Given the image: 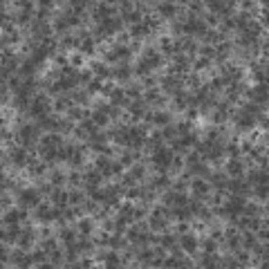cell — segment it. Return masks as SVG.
<instances>
[{
	"label": "cell",
	"instance_id": "cell-32",
	"mask_svg": "<svg viewBox=\"0 0 269 269\" xmlns=\"http://www.w3.org/2000/svg\"><path fill=\"white\" fill-rule=\"evenodd\" d=\"M159 245L166 247V249L170 252V249L177 245V235L173 234V231H164V234H162V242H159Z\"/></svg>",
	"mask_w": 269,
	"mask_h": 269
},
{
	"label": "cell",
	"instance_id": "cell-29",
	"mask_svg": "<svg viewBox=\"0 0 269 269\" xmlns=\"http://www.w3.org/2000/svg\"><path fill=\"white\" fill-rule=\"evenodd\" d=\"M101 90H103V79H94L92 83H88L85 85V92L90 94V97H101Z\"/></svg>",
	"mask_w": 269,
	"mask_h": 269
},
{
	"label": "cell",
	"instance_id": "cell-41",
	"mask_svg": "<svg viewBox=\"0 0 269 269\" xmlns=\"http://www.w3.org/2000/svg\"><path fill=\"white\" fill-rule=\"evenodd\" d=\"M152 253H155L157 258H162V260H164V258L168 256V249H166V247H162V245H155V247H152Z\"/></svg>",
	"mask_w": 269,
	"mask_h": 269
},
{
	"label": "cell",
	"instance_id": "cell-27",
	"mask_svg": "<svg viewBox=\"0 0 269 269\" xmlns=\"http://www.w3.org/2000/svg\"><path fill=\"white\" fill-rule=\"evenodd\" d=\"M88 200V193L83 188H70V206H79Z\"/></svg>",
	"mask_w": 269,
	"mask_h": 269
},
{
	"label": "cell",
	"instance_id": "cell-25",
	"mask_svg": "<svg viewBox=\"0 0 269 269\" xmlns=\"http://www.w3.org/2000/svg\"><path fill=\"white\" fill-rule=\"evenodd\" d=\"M186 2V12L193 14V16H202L204 14V0H184Z\"/></svg>",
	"mask_w": 269,
	"mask_h": 269
},
{
	"label": "cell",
	"instance_id": "cell-33",
	"mask_svg": "<svg viewBox=\"0 0 269 269\" xmlns=\"http://www.w3.org/2000/svg\"><path fill=\"white\" fill-rule=\"evenodd\" d=\"M117 159L123 164V168H126V170H128L130 166L134 164V159H133V152H130V148H121V152H119V157H117Z\"/></svg>",
	"mask_w": 269,
	"mask_h": 269
},
{
	"label": "cell",
	"instance_id": "cell-31",
	"mask_svg": "<svg viewBox=\"0 0 269 269\" xmlns=\"http://www.w3.org/2000/svg\"><path fill=\"white\" fill-rule=\"evenodd\" d=\"M198 162H202V155H200L195 148H188V151L184 152V164H186V168L188 166H195Z\"/></svg>",
	"mask_w": 269,
	"mask_h": 269
},
{
	"label": "cell",
	"instance_id": "cell-24",
	"mask_svg": "<svg viewBox=\"0 0 269 269\" xmlns=\"http://www.w3.org/2000/svg\"><path fill=\"white\" fill-rule=\"evenodd\" d=\"M88 56L85 54H81L79 50H74V52H70V65L74 67V70H83L85 65H88Z\"/></svg>",
	"mask_w": 269,
	"mask_h": 269
},
{
	"label": "cell",
	"instance_id": "cell-2",
	"mask_svg": "<svg viewBox=\"0 0 269 269\" xmlns=\"http://www.w3.org/2000/svg\"><path fill=\"white\" fill-rule=\"evenodd\" d=\"M177 245H180L182 249H184V253H188V256H195V253L200 252L198 249V234H193V231L177 235Z\"/></svg>",
	"mask_w": 269,
	"mask_h": 269
},
{
	"label": "cell",
	"instance_id": "cell-35",
	"mask_svg": "<svg viewBox=\"0 0 269 269\" xmlns=\"http://www.w3.org/2000/svg\"><path fill=\"white\" fill-rule=\"evenodd\" d=\"M162 137H164L166 144H170L173 139H177L180 134H177V130H175V123H168V126H164V128H162Z\"/></svg>",
	"mask_w": 269,
	"mask_h": 269
},
{
	"label": "cell",
	"instance_id": "cell-16",
	"mask_svg": "<svg viewBox=\"0 0 269 269\" xmlns=\"http://www.w3.org/2000/svg\"><path fill=\"white\" fill-rule=\"evenodd\" d=\"M85 180H83L81 168H67V188H83Z\"/></svg>",
	"mask_w": 269,
	"mask_h": 269
},
{
	"label": "cell",
	"instance_id": "cell-36",
	"mask_svg": "<svg viewBox=\"0 0 269 269\" xmlns=\"http://www.w3.org/2000/svg\"><path fill=\"white\" fill-rule=\"evenodd\" d=\"M238 148H240V155L245 157V155H249V152H252L253 141H249L247 137H240V139H238Z\"/></svg>",
	"mask_w": 269,
	"mask_h": 269
},
{
	"label": "cell",
	"instance_id": "cell-1",
	"mask_svg": "<svg viewBox=\"0 0 269 269\" xmlns=\"http://www.w3.org/2000/svg\"><path fill=\"white\" fill-rule=\"evenodd\" d=\"M155 14H157L166 25L173 23L177 16V2H170V0H164V2H155Z\"/></svg>",
	"mask_w": 269,
	"mask_h": 269
},
{
	"label": "cell",
	"instance_id": "cell-9",
	"mask_svg": "<svg viewBox=\"0 0 269 269\" xmlns=\"http://www.w3.org/2000/svg\"><path fill=\"white\" fill-rule=\"evenodd\" d=\"M88 67L94 72L97 79H103V81H105V79H110V74H112V67H110V65H105L101 59H90Z\"/></svg>",
	"mask_w": 269,
	"mask_h": 269
},
{
	"label": "cell",
	"instance_id": "cell-22",
	"mask_svg": "<svg viewBox=\"0 0 269 269\" xmlns=\"http://www.w3.org/2000/svg\"><path fill=\"white\" fill-rule=\"evenodd\" d=\"M175 130H177V134H188V133H193L195 128H198V126H195V123H191L188 121V119H184L180 115V117H175Z\"/></svg>",
	"mask_w": 269,
	"mask_h": 269
},
{
	"label": "cell",
	"instance_id": "cell-4",
	"mask_svg": "<svg viewBox=\"0 0 269 269\" xmlns=\"http://www.w3.org/2000/svg\"><path fill=\"white\" fill-rule=\"evenodd\" d=\"M52 186H67V168L65 166H54L45 177Z\"/></svg>",
	"mask_w": 269,
	"mask_h": 269
},
{
	"label": "cell",
	"instance_id": "cell-38",
	"mask_svg": "<svg viewBox=\"0 0 269 269\" xmlns=\"http://www.w3.org/2000/svg\"><path fill=\"white\" fill-rule=\"evenodd\" d=\"M81 206H83V211H85L88 216H92V213H94L97 209H99L101 204H99V202H94V200H90V198H88V200H85V202H83Z\"/></svg>",
	"mask_w": 269,
	"mask_h": 269
},
{
	"label": "cell",
	"instance_id": "cell-6",
	"mask_svg": "<svg viewBox=\"0 0 269 269\" xmlns=\"http://www.w3.org/2000/svg\"><path fill=\"white\" fill-rule=\"evenodd\" d=\"M76 229H79V234L81 235H94L97 234V229H99V222H97L92 216H83V218L76 220Z\"/></svg>",
	"mask_w": 269,
	"mask_h": 269
},
{
	"label": "cell",
	"instance_id": "cell-21",
	"mask_svg": "<svg viewBox=\"0 0 269 269\" xmlns=\"http://www.w3.org/2000/svg\"><path fill=\"white\" fill-rule=\"evenodd\" d=\"M90 162H92V166L97 170H101V173H103V170H108L110 168V164H112V157H108V155H103V152H99V155H92V159H90Z\"/></svg>",
	"mask_w": 269,
	"mask_h": 269
},
{
	"label": "cell",
	"instance_id": "cell-39",
	"mask_svg": "<svg viewBox=\"0 0 269 269\" xmlns=\"http://www.w3.org/2000/svg\"><path fill=\"white\" fill-rule=\"evenodd\" d=\"M63 218H65V220H67V222H70V224H76V220H79V218H76V211H74V206H65V211H63Z\"/></svg>",
	"mask_w": 269,
	"mask_h": 269
},
{
	"label": "cell",
	"instance_id": "cell-12",
	"mask_svg": "<svg viewBox=\"0 0 269 269\" xmlns=\"http://www.w3.org/2000/svg\"><path fill=\"white\" fill-rule=\"evenodd\" d=\"M173 121H175V115L168 108H155V128H164Z\"/></svg>",
	"mask_w": 269,
	"mask_h": 269
},
{
	"label": "cell",
	"instance_id": "cell-5",
	"mask_svg": "<svg viewBox=\"0 0 269 269\" xmlns=\"http://www.w3.org/2000/svg\"><path fill=\"white\" fill-rule=\"evenodd\" d=\"M242 213H245V216H249V218H253V216L269 218L267 204H260V202H258V200H253V198H249V200L245 202V209H242Z\"/></svg>",
	"mask_w": 269,
	"mask_h": 269
},
{
	"label": "cell",
	"instance_id": "cell-18",
	"mask_svg": "<svg viewBox=\"0 0 269 269\" xmlns=\"http://www.w3.org/2000/svg\"><path fill=\"white\" fill-rule=\"evenodd\" d=\"M249 198L258 200L260 204H267V200H269V184H253L252 186V195Z\"/></svg>",
	"mask_w": 269,
	"mask_h": 269
},
{
	"label": "cell",
	"instance_id": "cell-40",
	"mask_svg": "<svg viewBox=\"0 0 269 269\" xmlns=\"http://www.w3.org/2000/svg\"><path fill=\"white\" fill-rule=\"evenodd\" d=\"M256 240L258 242H269V227H260L256 231Z\"/></svg>",
	"mask_w": 269,
	"mask_h": 269
},
{
	"label": "cell",
	"instance_id": "cell-15",
	"mask_svg": "<svg viewBox=\"0 0 269 269\" xmlns=\"http://www.w3.org/2000/svg\"><path fill=\"white\" fill-rule=\"evenodd\" d=\"M123 88H126V99H130V101L144 99V88H141L139 81H130V83H126Z\"/></svg>",
	"mask_w": 269,
	"mask_h": 269
},
{
	"label": "cell",
	"instance_id": "cell-20",
	"mask_svg": "<svg viewBox=\"0 0 269 269\" xmlns=\"http://www.w3.org/2000/svg\"><path fill=\"white\" fill-rule=\"evenodd\" d=\"M141 198H144V184H134V186L126 188V193H123V200H130V202H141Z\"/></svg>",
	"mask_w": 269,
	"mask_h": 269
},
{
	"label": "cell",
	"instance_id": "cell-14",
	"mask_svg": "<svg viewBox=\"0 0 269 269\" xmlns=\"http://www.w3.org/2000/svg\"><path fill=\"white\" fill-rule=\"evenodd\" d=\"M16 222H20V209H18V204L2 211V216H0V224L2 227H9V224H16Z\"/></svg>",
	"mask_w": 269,
	"mask_h": 269
},
{
	"label": "cell",
	"instance_id": "cell-19",
	"mask_svg": "<svg viewBox=\"0 0 269 269\" xmlns=\"http://www.w3.org/2000/svg\"><path fill=\"white\" fill-rule=\"evenodd\" d=\"M18 74L23 76V79H32V76H38V67H36V63L32 59H23Z\"/></svg>",
	"mask_w": 269,
	"mask_h": 269
},
{
	"label": "cell",
	"instance_id": "cell-17",
	"mask_svg": "<svg viewBox=\"0 0 269 269\" xmlns=\"http://www.w3.org/2000/svg\"><path fill=\"white\" fill-rule=\"evenodd\" d=\"M79 52L85 54L88 59H97V56H99V50H97V41H94L92 36H90V38H85V41H81V45H79Z\"/></svg>",
	"mask_w": 269,
	"mask_h": 269
},
{
	"label": "cell",
	"instance_id": "cell-7",
	"mask_svg": "<svg viewBox=\"0 0 269 269\" xmlns=\"http://www.w3.org/2000/svg\"><path fill=\"white\" fill-rule=\"evenodd\" d=\"M56 235H59L61 245H72V242H76V238H79V229H76V224H65V227L56 229Z\"/></svg>",
	"mask_w": 269,
	"mask_h": 269
},
{
	"label": "cell",
	"instance_id": "cell-30",
	"mask_svg": "<svg viewBox=\"0 0 269 269\" xmlns=\"http://www.w3.org/2000/svg\"><path fill=\"white\" fill-rule=\"evenodd\" d=\"M198 56L213 61V59L218 56V52H216V47H213V45H204V43H200V47H198Z\"/></svg>",
	"mask_w": 269,
	"mask_h": 269
},
{
	"label": "cell",
	"instance_id": "cell-37",
	"mask_svg": "<svg viewBox=\"0 0 269 269\" xmlns=\"http://www.w3.org/2000/svg\"><path fill=\"white\" fill-rule=\"evenodd\" d=\"M162 269H180V260H177L173 253H168V256L164 258V267Z\"/></svg>",
	"mask_w": 269,
	"mask_h": 269
},
{
	"label": "cell",
	"instance_id": "cell-10",
	"mask_svg": "<svg viewBox=\"0 0 269 269\" xmlns=\"http://www.w3.org/2000/svg\"><path fill=\"white\" fill-rule=\"evenodd\" d=\"M101 267L119 269V267H121V252H117V249H110V247H105V249H103V265H101Z\"/></svg>",
	"mask_w": 269,
	"mask_h": 269
},
{
	"label": "cell",
	"instance_id": "cell-13",
	"mask_svg": "<svg viewBox=\"0 0 269 269\" xmlns=\"http://www.w3.org/2000/svg\"><path fill=\"white\" fill-rule=\"evenodd\" d=\"M70 97H72V101H74V105H81V108H92V97L85 92V88L72 90Z\"/></svg>",
	"mask_w": 269,
	"mask_h": 269
},
{
	"label": "cell",
	"instance_id": "cell-11",
	"mask_svg": "<svg viewBox=\"0 0 269 269\" xmlns=\"http://www.w3.org/2000/svg\"><path fill=\"white\" fill-rule=\"evenodd\" d=\"M198 249L202 253H218L220 252V242H216L213 238H209V235H198Z\"/></svg>",
	"mask_w": 269,
	"mask_h": 269
},
{
	"label": "cell",
	"instance_id": "cell-26",
	"mask_svg": "<svg viewBox=\"0 0 269 269\" xmlns=\"http://www.w3.org/2000/svg\"><path fill=\"white\" fill-rule=\"evenodd\" d=\"M38 245H41L47 253H52L54 249L63 247V245H61V240H59V235H50V238H45V240H38Z\"/></svg>",
	"mask_w": 269,
	"mask_h": 269
},
{
	"label": "cell",
	"instance_id": "cell-28",
	"mask_svg": "<svg viewBox=\"0 0 269 269\" xmlns=\"http://www.w3.org/2000/svg\"><path fill=\"white\" fill-rule=\"evenodd\" d=\"M76 79H79V85H81V88H85V85H88V83H92L94 79H97V76H94V72L90 70L88 65H85L83 70H79V74H76Z\"/></svg>",
	"mask_w": 269,
	"mask_h": 269
},
{
	"label": "cell",
	"instance_id": "cell-8",
	"mask_svg": "<svg viewBox=\"0 0 269 269\" xmlns=\"http://www.w3.org/2000/svg\"><path fill=\"white\" fill-rule=\"evenodd\" d=\"M128 170L133 173V177L139 182V184H146L148 177H151V166H148V162H134Z\"/></svg>",
	"mask_w": 269,
	"mask_h": 269
},
{
	"label": "cell",
	"instance_id": "cell-34",
	"mask_svg": "<svg viewBox=\"0 0 269 269\" xmlns=\"http://www.w3.org/2000/svg\"><path fill=\"white\" fill-rule=\"evenodd\" d=\"M65 117L70 119V121H74V123L83 121V108H81V105H72L70 110L65 112Z\"/></svg>",
	"mask_w": 269,
	"mask_h": 269
},
{
	"label": "cell",
	"instance_id": "cell-3",
	"mask_svg": "<svg viewBox=\"0 0 269 269\" xmlns=\"http://www.w3.org/2000/svg\"><path fill=\"white\" fill-rule=\"evenodd\" d=\"M224 173L229 177H245V162L242 157H234V159H224Z\"/></svg>",
	"mask_w": 269,
	"mask_h": 269
},
{
	"label": "cell",
	"instance_id": "cell-23",
	"mask_svg": "<svg viewBox=\"0 0 269 269\" xmlns=\"http://www.w3.org/2000/svg\"><path fill=\"white\" fill-rule=\"evenodd\" d=\"M50 265H52V269L65 267V247H59V249H54L50 253Z\"/></svg>",
	"mask_w": 269,
	"mask_h": 269
}]
</instances>
